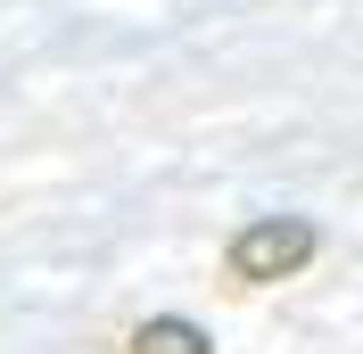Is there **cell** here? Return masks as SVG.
Returning <instances> with one entry per match:
<instances>
[{
	"instance_id": "cell-1",
	"label": "cell",
	"mask_w": 363,
	"mask_h": 354,
	"mask_svg": "<svg viewBox=\"0 0 363 354\" xmlns=\"http://www.w3.org/2000/svg\"><path fill=\"white\" fill-rule=\"evenodd\" d=\"M314 247H322V231H314L306 215H256V222L231 231L223 272H231L240 288H272V280H297V272L314 264Z\"/></svg>"
},
{
	"instance_id": "cell-2",
	"label": "cell",
	"mask_w": 363,
	"mask_h": 354,
	"mask_svg": "<svg viewBox=\"0 0 363 354\" xmlns=\"http://www.w3.org/2000/svg\"><path fill=\"white\" fill-rule=\"evenodd\" d=\"M124 354H215V338H206L190 313H149V321L124 338Z\"/></svg>"
}]
</instances>
